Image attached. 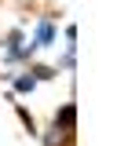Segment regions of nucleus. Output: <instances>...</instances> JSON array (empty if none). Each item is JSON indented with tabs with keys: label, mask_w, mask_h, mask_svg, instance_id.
<instances>
[{
	"label": "nucleus",
	"mask_w": 139,
	"mask_h": 146,
	"mask_svg": "<svg viewBox=\"0 0 139 146\" xmlns=\"http://www.w3.org/2000/svg\"><path fill=\"white\" fill-rule=\"evenodd\" d=\"M51 40H55V26H51V18H40L37 36H33V48H48Z\"/></svg>",
	"instance_id": "nucleus-1"
},
{
	"label": "nucleus",
	"mask_w": 139,
	"mask_h": 146,
	"mask_svg": "<svg viewBox=\"0 0 139 146\" xmlns=\"http://www.w3.org/2000/svg\"><path fill=\"white\" fill-rule=\"evenodd\" d=\"M73 121H77V106H73V102H66V106L59 110L55 124H59V128H66V131H73Z\"/></svg>",
	"instance_id": "nucleus-2"
},
{
	"label": "nucleus",
	"mask_w": 139,
	"mask_h": 146,
	"mask_svg": "<svg viewBox=\"0 0 139 146\" xmlns=\"http://www.w3.org/2000/svg\"><path fill=\"white\" fill-rule=\"evenodd\" d=\"M33 84H37V77H18V80H15L18 91H33Z\"/></svg>",
	"instance_id": "nucleus-3"
},
{
	"label": "nucleus",
	"mask_w": 139,
	"mask_h": 146,
	"mask_svg": "<svg viewBox=\"0 0 139 146\" xmlns=\"http://www.w3.org/2000/svg\"><path fill=\"white\" fill-rule=\"evenodd\" d=\"M33 77H37V80H51L55 70H48V66H33Z\"/></svg>",
	"instance_id": "nucleus-4"
}]
</instances>
